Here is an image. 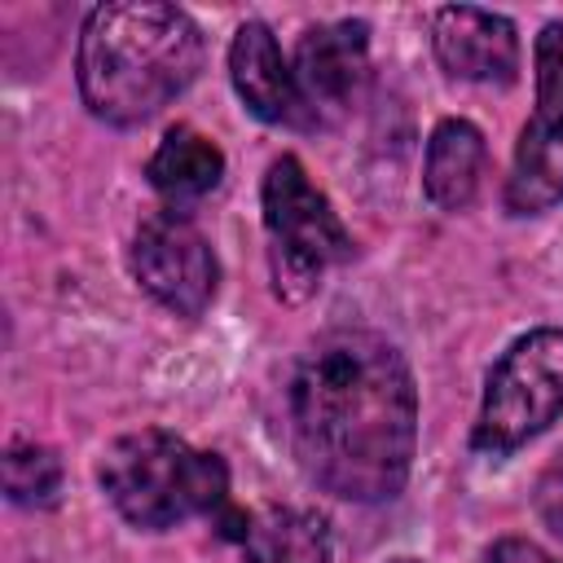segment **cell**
<instances>
[{"instance_id": "obj_1", "label": "cell", "mask_w": 563, "mask_h": 563, "mask_svg": "<svg viewBox=\"0 0 563 563\" xmlns=\"http://www.w3.org/2000/svg\"><path fill=\"white\" fill-rule=\"evenodd\" d=\"M286 431L303 475L343 501H387L409 484L418 387L374 330L321 334L286 378Z\"/></svg>"}, {"instance_id": "obj_2", "label": "cell", "mask_w": 563, "mask_h": 563, "mask_svg": "<svg viewBox=\"0 0 563 563\" xmlns=\"http://www.w3.org/2000/svg\"><path fill=\"white\" fill-rule=\"evenodd\" d=\"M198 22L163 0H114L84 18L75 79L84 106L114 128H136L176 101L202 70Z\"/></svg>"}, {"instance_id": "obj_3", "label": "cell", "mask_w": 563, "mask_h": 563, "mask_svg": "<svg viewBox=\"0 0 563 563\" xmlns=\"http://www.w3.org/2000/svg\"><path fill=\"white\" fill-rule=\"evenodd\" d=\"M97 479L114 510L150 532L176 528L194 515H211L229 497V466L220 453L194 449L189 440L145 427L119 435L97 466Z\"/></svg>"}, {"instance_id": "obj_4", "label": "cell", "mask_w": 563, "mask_h": 563, "mask_svg": "<svg viewBox=\"0 0 563 563\" xmlns=\"http://www.w3.org/2000/svg\"><path fill=\"white\" fill-rule=\"evenodd\" d=\"M264 233H268V264L273 290L286 303H303L330 264L352 260V238L330 207V198L308 180L295 154L268 163L264 176Z\"/></svg>"}, {"instance_id": "obj_5", "label": "cell", "mask_w": 563, "mask_h": 563, "mask_svg": "<svg viewBox=\"0 0 563 563\" xmlns=\"http://www.w3.org/2000/svg\"><path fill=\"white\" fill-rule=\"evenodd\" d=\"M563 418V330H528L488 369L479 418L471 431L475 453L506 457Z\"/></svg>"}, {"instance_id": "obj_6", "label": "cell", "mask_w": 563, "mask_h": 563, "mask_svg": "<svg viewBox=\"0 0 563 563\" xmlns=\"http://www.w3.org/2000/svg\"><path fill=\"white\" fill-rule=\"evenodd\" d=\"M501 198L510 216H541L563 202V22H545L537 35V106L519 132Z\"/></svg>"}, {"instance_id": "obj_7", "label": "cell", "mask_w": 563, "mask_h": 563, "mask_svg": "<svg viewBox=\"0 0 563 563\" xmlns=\"http://www.w3.org/2000/svg\"><path fill=\"white\" fill-rule=\"evenodd\" d=\"M132 273L176 317H202L207 303L216 299V286H220V264H216L211 242L176 207L150 211L136 224Z\"/></svg>"}, {"instance_id": "obj_8", "label": "cell", "mask_w": 563, "mask_h": 563, "mask_svg": "<svg viewBox=\"0 0 563 563\" xmlns=\"http://www.w3.org/2000/svg\"><path fill=\"white\" fill-rule=\"evenodd\" d=\"M295 84L312 128L347 119L369 84V26L356 18L308 26L295 44Z\"/></svg>"}, {"instance_id": "obj_9", "label": "cell", "mask_w": 563, "mask_h": 563, "mask_svg": "<svg viewBox=\"0 0 563 563\" xmlns=\"http://www.w3.org/2000/svg\"><path fill=\"white\" fill-rule=\"evenodd\" d=\"M431 48L449 79L506 88L519 79V35L515 22L475 9V4H449L431 18Z\"/></svg>"}, {"instance_id": "obj_10", "label": "cell", "mask_w": 563, "mask_h": 563, "mask_svg": "<svg viewBox=\"0 0 563 563\" xmlns=\"http://www.w3.org/2000/svg\"><path fill=\"white\" fill-rule=\"evenodd\" d=\"M229 75L255 119L282 123V128H312V114L295 84V66L282 57V44L264 22L238 26L229 44Z\"/></svg>"}, {"instance_id": "obj_11", "label": "cell", "mask_w": 563, "mask_h": 563, "mask_svg": "<svg viewBox=\"0 0 563 563\" xmlns=\"http://www.w3.org/2000/svg\"><path fill=\"white\" fill-rule=\"evenodd\" d=\"M484 132L466 119H440L427 141L422 189L440 211H466L484 180Z\"/></svg>"}, {"instance_id": "obj_12", "label": "cell", "mask_w": 563, "mask_h": 563, "mask_svg": "<svg viewBox=\"0 0 563 563\" xmlns=\"http://www.w3.org/2000/svg\"><path fill=\"white\" fill-rule=\"evenodd\" d=\"M145 176H150V185L180 211L185 202H194V198H202V194H211V189L220 185V176H224V154H220V145H216L211 136H202L198 128L176 123V128H167V136H163L158 150L150 154Z\"/></svg>"}, {"instance_id": "obj_13", "label": "cell", "mask_w": 563, "mask_h": 563, "mask_svg": "<svg viewBox=\"0 0 563 563\" xmlns=\"http://www.w3.org/2000/svg\"><path fill=\"white\" fill-rule=\"evenodd\" d=\"M242 559L246 563H330L325 519L295 506H268L246 519Z\"/></svg>"}, {"instance_id": "obj_14", "label": "cell", "mask_w": 563, "mask_h": 563, "mask_svg": "<svg viewBox=\"0 0 563 563\" xmlns=\"http://www.w3.org/2000/svg\"><path fill=\"white\" fill-rule=\"evenodd\" d=\"M62 488V462L44 444H9L4 453V493L18 506H53Z\"/></svg>"}, {"instance_id": "obj_15", "label": "cell", "mask_w": 563, "mask_h": 563, "mask_svg": "<svg viewBox=\"0 0 563 563\" xmlns=\"http://www.w3.org/2000/svg\"><path fill=\"white\" fill-rule=\"evenodd\" d=\"M532 506H537V519L563 541V453L537 475V488H532Z\"/></svg>"}, {"instance_id": "obj_16", "label": "cell", "mask_w": 563, "mask_h": 563, "mask_svg": "<svg viewBox=\"0 0 563 563\" xmlns=\"http://www.w3.org/2000/svg\"><path fill=\"white\" fill-rule=\"evenodd\" d=\"M484 563H559L550 550H541L537 541H523V537H501L488 554H484Z\"/></svg>"}, {"instance_id": "obj_17", "label": "cell", "mask_w": 563, "mask_h": 563, "mask_svg": "<svg viewBox=\"0 0 563 563\" xmlns=\"http://www.w3.org/2000/svg\"><path fill=\"white\" fill-rule=\"evenodd\" d=\"M391 563H422V559H391Z\"/></svg>"}]
</instances>
